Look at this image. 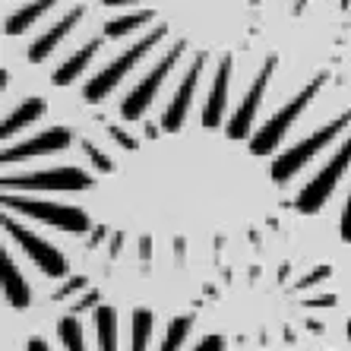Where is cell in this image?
Segmentation results:
<instances>
[{"label":"cell","instance_id":"6da1fadb","mask_svg":"<svg viewBox=\"0 0 351 351\" xmlns=\"http://www.w3.org/2000/svg\"><path fill=\"white\" fill-rule=\"evenodd\" d=\"M326 76H329V73L313 76V80L307 82V86H304V89L298 92V95H294L291 101H288V105L282 108V111H278V114H272L269 121L263 123L260 130H256L254 136H250V152H254V156H272V152H276L278 143L285 139V133L291 130V123L304 114V108L311 105L313 98H317V92L323 89Z\"/></svg>","mask_w":351,"mask_h":351},{"label":"cell","instance_id":"7a4b0ae2","mask_svg":"<svg viewBox=\"0 0 351 351\" xmlns=\"http://www.w3.org/2000/svg\"><path fill=\"white\" fill-rule=\"evenodd\" d=\"M165 32H168V29H165V25H158V29H152L149 35H143V38H139L136 45H133V48H127V51L121 54V58L111 60V64H108L105 70H101V73H95L89 82H86V86H82V98H86L89 105H98V101H101V98H105L108 92L114 89L117 82H121L123 76L130 73L133 66H136L139 60L146 58L149 51H152V48L158 45V41L165 38Z\"/></svg>","mask_w":351,"mask_h":351},{"label":"cell","instance_id":"3957f363","mask_svg":"<svg viewBox=\"0 0 351 351\" xmlns=\"http://www.w3.org/2000/svg\"><path fill=\"white\" fill-rule=\"evenodd\" d=\"M3 209L23 213V215H29V219L45 221V225L70 231V234H86V231L92 228L89 215L82 213V209H76V206H60V203H51V199H25L16 190H13V193L3 190Z\"/></svg>","mask_w":351,"mask_h":351},{"label":"cell","instance_id":"277c9868","mask_svg":"<svg viewBox=\"0 0 351 351\" xmlns=\"http://www.w3.org/2000/svg\"><path fill=\"white\" fill-rule=\"evenodd\" d=\"M351 165V136L345 139L342 146L335 149V156L326 162V168L317 174V178L307 184V187L301 190V193L294 196V209L304 215H313L319 213L323 206H326V199L335 193V187H339V180H342L345 168Z\"/></svg>","mask_w":351,"mask_h":351},{"label":"cell","instance_id":"5b68a950","mask_svg":"<svg viewBox=\"0 0 351 351\" xmlns=\"http://www.w3.org/2000/svg\"><path fill=\"white\" fill-rule=\"evenodd\" d=\"M0 225H3V231H7V234L13 237L19 247H23L25 256H29V260H32L48 278H64L66 272H70V263H66V256L60 254L58 247L48 244V241H45V237H38L35 231H29L23 221H13V219H10V213H3Z\"/></svg>","mask_w":351,"mask_h":351},{"label":"cell","instance_id":"8992f818","mask_svg":"<svg viewBox=\"0 0 351 351\" xmlns=\"http://www.w3.org/2000/svg\"><path fill=\"white\" fill-rule=\"evenodd\" d=\"M95 187V178L82 168H51L35 174H13L3 178V190H51V193H82Z\"/></svg>","mask_w":351,"mask_h":351},{"label":"cell","instance_id":"52a82bcc","mask_svg":"<svg viewBox=\"0 0 351 351\" xmlns=\"http://www.w3.org/2000/svg\"><path fill=\"white\" fill-rule=\"evenodd\" d=\"M184 51H187V41H178V45H174V48L168 51V54H165V58L158 60L152 70H149L146 80H139V86L127 98H123V105H121V117H123V121H139V117L146 114V108L152 105V98H156L158 89H162L165 76L178 66V60L184 58Z\"/></svg>","mask_w":351,"mask_h":351},{"label":"cell","instance_id":"ba28073f","mask_svg":"<svg viewBox=\"0 0 351 351\" xmlns=\"http://www.w3.org/2000/svg\"><path fill=\"white\" fill-rule=\"evenodd\" d=\"M276 66H278L276 54H272V58H266V64L260 66V73H256L250 92L244 95L241 108H237L234 117H231L228 127H225V133H228L231 139H247V136H250V130H254V117H256V111H260V105H263V95H266V86H269L272 73H276Z\"/></svg>","mask_w":351,"mask_h":351},{"label":"cell","instance_id":"9c48e42d","mask_svg":"<svg viewBox=\"0 0 351 351\" xmlns=\"http://www.w3.org/2000/svg\"><path fill=\"white\" fill-rule=\"evenodd\" d=\"M203 70H206V54H196L193 66H190L187 73H184V80H180V89L174 92L171 105L165 108V114H162V127L168 133L180 130V127H184V121H187L190 101H193V92H196V86H199V76H203Z\"/></svg>","mask_w":351,"mask_h":351},{"label":"cell","instance_id":"30bf717a","mask_svg":"<svg viewBox=\"0 0 351 351\" xmlns=\"http://www.w3.org/2000/svg\"><path fill=\"white\" fill-rule=\"evenodd\" d=\"M73 143V133L66 127H51V130H41L38 136L25 139V143H16V146H3V165L10 162H23V158H32V156H51L58 149H66Z\"/></svg>","mask_w":351,"mask_h":351},{"label":"cell","instance_id":"8fae6325","mask_svg":"<svg viewBox=\"0 0 351 351\" xmlns=\"http://www.w3.org/2000/svg\"><path fill=\"white\" fill-rule=\"evenodd\" d=\"M228 80H231V58H221L219 70H215V80L209 86V98H206V105H203L206 130L221 127V117H225V108H228Z\"/></svg>","mask_w":351,"mask_h":351},{"label":"cell","instance_id":"7c38bea8","mask_svg":"<svg viewBox=\"0 0 351 351\" xmlns=\"http://www.w3.org/2000/svg\"><path fill=\"white\" fill-rule=\"evenodd\" d=\"M0 285H3V298H7V304L13 311H25L29 307L32 291H29L23 272L16 269V263H13V256L7 250H0Z\"/></svg>","mask_w":351,"mask_h":351},{"label":"cell","instance_id":"4fadbf2b","mask_svg":"<svg viewBox=\"0 0 351 351\" xmlns=\"http://www.w3.org/2000/svg\"><path fill=\"white\" fill-rule=\"evenodd\" d=\"M82 13H86L82 7H73L64 19H60V23L51 25V29H48L45 35H41V38H35V41H32V48H29V60H32V64H41V60L48 58L51 51L58 48L60 41H64L66 35H70V29H73V25L82 19Z\"/></svg>","mask_w":351,"mask_h":351},{"label":"cell","instance_id":"5bb4252c","mask_svg":"<svg viewBox=\"0 0 351 351\" xmlns=\"http://www.w3.org/2000/svg\"><path fill=\"white\" fill-rule=\"evenodd\" d=\"M101 38H105V35H101ZM101 38L89 41V45H82V48L76 51L73 58H70V60H64V64H60L58 70H54V76H51V82H54V86H70V82H73L76 76H80L82 70H86V66L92 64V58H95V54H98V48H101Z\"/></svg>","mask_w":351,"mask_h":351},{"label":"cell","instance_id":"9a60e30c","mask_svg":"<svg viewBox=\"0 0 351 351\" xmlns=\"http://www.w3.org/2000/svg\"><path fill=\"white\" fill-rule=\"evenodd\" d=\"M45 98H25L23 105L13 111V114H7L3 117V127H0V136H3V143H7L13 133H19L23 127H29V123H35L41 114H45Z\"/></svg>","mask_w":351,"mask_h":351},{"label":"cell","instance_id":"2e32d148","mask_svg":"<svg viewBox=\"0 0 351 351\" xmlns=\"http://www.w3.org/2000/svg\"><path fill=\"white\" fill-rule=\"evenodd\" d=\"M95 332H98V348L117 351V313H114V307L95 304Z\"/></svg>","mask_w":351,"mask_h":351},{"label":"cell","instance_id":"e0dca14e","mask_svg":"<svg viewBox=\"0 0 351 351\" xmlns=\"http://www.w3.org/2000/svg\"><path fill=\"white\" fill-rule=\"evenodd\" d=\"M58 0H32L29 7H23L19 13H13V16H7V23H3V32L7 35H23L29 25L35 23L38 16H45L51 7H54Z\"/></svg>","mask_w":351,"mask_h":351},{"label":"cell","instance_id":"ac0fdd59","mask_svg":"<svg viewBox=\"0 0 351 351\" xmlns=\"http://www.w3.org/2000/svg\"><path fill=\"white\" fill-rule=\"evenodd\" d=\"M156 19V13L152 10H139V13H127V16H117L111 19V23L101 25V35L105 38H121V35H130L133 29H139V25H146Z\"/></svg>","mask_w":351,"mask_h":351},{"label":"cell","instance_id":"d6986e66","mask_svg":"<svg viewBox=\"0 0 351 351\" xmlns=\"http://www.w3.org/2000/svg\"><path fill=\"white\" fill-rule=\"evenodd\" d=\"M58 339L64 342L66 351H86V342H82V323L76 313H70V317H64L58 323Z\"/></svg>","mask_w":351,"mask_h":351},{"label":"cell","instance_id":"ffe728a7","mask_svg":"<svg viewBox=\"0 0 351 351\" xmlns=\"http://www.w3.org/2000/svg\"><path fill=\"white\" fill-rule=\"evenodd\" d=\"M152 313L149 311H133L130 326H133V339H130V351H146L149 348V335H152Z\"/></svg>","mask_w":351,"mask_h":351},{"label":"cell","instance_id":"44dd1931","mask_svg":"<svg viewBox=\"0 0 351 351\" xmlns=\"http://www.w3.org/2000/svg\"><path fill=\"white\" fill-rule=\"evenodd\" d=\"M190 329H193V317H178L168 323V329H165V342L158 351H180V345H184V339L190 335Z\"/></svg>","mask_w":351,"mask_h":351},{"label":"cell","instance_id":"7402d4cb","mask_svg":"<svg viewBox=\"0 0 351 351\" xmlns=\"http://www.w3.org/2000/svg\"><path fill=\"white\" fill-rule=\"evenodd\" d=\"M82 152L89 156V162L95 165V168H98L101 174H111V171H114V162H111V158H108L105 152H101V149L95 146V143H89V139H86V143H82Z\"/></svg>","mask_w":351,"mask_h":351},{"label":"cell","instance_id":"603a6c76","mask_svg":"<svg viewBox=\"0 0 351 351\" xmlns=\"http://www.w3.org/2000/svg\"><path fill=\"white\" fill-rule=\"evenodd\" d=\"M80 288H86V278L82 276H73L66 285H60L58 291H54V301H60V298H66V294H73V291H80Z\"/></svg>","mask_w":351,"mask_h":351},{"label":"cell","instance_id":"cb8c5ba5","mask_svg":"<svg viewBox=\"0 0 351 351\" xmlns=\"http://www.w3.org/2000/svg\"><path fill=\"white\" fill-rule=\"evenodd\" d=\"M339 234H342L345 244H351V193H348V206L342 213V221H339Z\"/></svg>","mask_w":351,"mask_h":351},{"label":"cell","instance_id":"d4e9b609","mask_svg":"<svg viewBox=\"0 0 351 351\" xmlns=\"http://www.w3.org/2000/svg\"><path fill=\"white\" fill-rule=\"evenodd\" d=\"M193 351H225V339H221V335H206Z\"/></svg>","mask_w":351,"mask_h":351},{"label":"cell","instance_id":"484cf974","mask_svg":"<svg viewBox=\"0 0 351 351\" xmlns=\"http://www.w3.org/2000/svg\"><path fill=\"white\" fill-rule=\"evenodd\" d=\"M92 304H101V298H98V291H89V294H86V298H80V301H76V307H73V313H76V317H80V313H86V311H89Z\"/></svg>","mask_w":351,"mask_h":351},{"label":"cell","instance_id":"4316f807","mask_svg":"<svg viewBox=\"0 0 351 351\" xmlns=\"http://www.w3.org/2000/svg\"><path fill=\"white\" fill-rule=\"evenodd\" d=\"M111 139H117V143H121L123 149H136L139 143L133 136H127V130H121V127H111Z\"/></svg>","mask_w":351,"mask_h":351},{"label":"cell","instance_id":"83f0119b","mask_svg":"<svg viewBox=\"0 0 351 351\" xmlns=\"http://www.w3.org/2000/svg\"><path fill=\"white\" fill-rule=\"evenodd\" d=\"M29 351H51V345L45 342V339H29V345H25Z\"/></svg>","mask_w":351,"mask_h":351},{"label":"cell","instance_id":"f1b7e54d","mask_svg":"<svg viewBox=\"0 0 351 351\" xmlns=\"http://www.w3.org/2000/svg\"><path fill=\"white\" fill-rule=\"evenodd\" d=\"M130 3H143V0H101V7H130Z\"/></svg>","mask_w":351,"mask_h":351},{"label":"cell","instance_id":"f546056e","mask_svg":"<svg viewBox=\"0 0 351 351\" xmlns=\"http://www.w3.org/2000/svg\"><path fill=\"white\" fill-rule=\"evenodd\" d=\"M105 241V228H95V234H92V241H89V247H98Z\"/></svg>","mask_w":351,"mask_h":351},{"label":"cell","instance_id":"4dcf8cb0","mask_svg":"<svg viewBox=\"0 0 351 351\" xmlns=\"http://www.w3.org/2000/svg\"><path fill=\"white\" fill-rule=\"evenodd\" d=\"M307 3H311V0H294V10H291V13H294V16H301L304 10H307Z\"/></svg>","mask_w":351,"mask_h":351},{"label":"cell","instance_id":"1f68e13d","mask_svg":"<svg viewBox=\"0 0 351 351\" xmlns=\"http://www.w3.org/2000/svg\"><path fill=\"white\" fill-rule=\"evenodd\" d=\"M351 7V0H342V10H348Z\"/></svg>","mask_w":351,"mask_h":351},{"label":"cell","instance_id":"d6a6232c","mask_svg":"<svg viewBox=\"0 0 351 351\" xmlns=\"http://www.w3.org/2000/svg\"><path fill=\"white\" fill-rule=\"evenodd\" d=\"M348 339H351V319H348Z\"/></svg>","mask_w":351,"mask_h":351},{"label":"cell","instance_id":"836d02e7","mask_svg":"<svg viewBox=\"0 0 351 351\" xmlns=\"http://www.w3.org/2000/svg\"><path fill=\"white\" fill-rule=\"evenodd\" d=\"M254 3H260V0H254Z\"/></svg>","mask_w":351,"mask_h":351}]
</instances>
